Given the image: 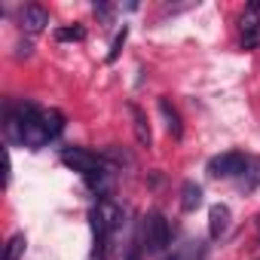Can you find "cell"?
<instances>
[{
    "label": "cell",
    "instance_id": "6da1fadb",
    "mask_svg": "<svg viewBox=\"0 0 260 260\" xmlns=\"http://www.w3.org/2000/svg\"><path fill=\"white\" fill-rule=\"evenodd\" d=\"M61 162H64L68 169H74L77 175H83L86 184H89L95 193H104V190H107V169H104V162H101L95 153H89V150H83V147H64V150H61Z\"/></svg>",
    "mask_w": 260,
    "mask_h": 260
},
{
    "label": "cell",
    "instance_id": "7a4b0ae2",
    "mask_svg": "<svg viewBox=\"0 0 260 260\" xmlns=\"http://www.w3.org/2000/svg\"><path fill=\"white\" fill-rule=\"evenodd\" d=\"M16 110H19V119H22L25 147H31V150H40L46 141H52V138H49V132H46V119H43V110H40L37 104L25 101V104H16Z\"/></svg>",
    "mask_w": 260,
    "mask_h": 260
},
{
    "label": "cell",
    "instance_id": "3957f363",
    "mask_svg": "<svg viewBox=\"0 0 260 260\" xmlns=\"http://www.w3.org/2000/svg\"><path fill=\"white\" fill-rule=\"evenodd\" d=\"M144 236H147V251L150 254H162L169 248V242H172V226H169L166 214H159V211L150 214L144 220Z\"/></svg>",
    "mask_w": 260,
    "mask_h": 260
},
{
    "label": "cell",
    "instance_id": "277c9868",
    "mask_svg": "<svg viewBox=\"0 0 260 260\" xmlns=\"http://www.w3.org/2000/svg\"><path fill=\"white\" fill-rule=\"evenodd\" d=\"M248 169V159L242 153H220L208 162V175L211 178H236Z\"/></svg>",
    "mask_w": 260,
    "mask_h": 260
},
{
    "label": "cell",
    "instance_id": "5b68a950",
    "mask_svg": "<svg viewBox=\"0 0 260 260\" xmlns=\"http://www.w3.org/2000/svg\"><path fill=\"white\" fill-rule=\"evenodd\" d=\"M128 113H132V128H135V141L141 147H153V132H150V122H147V113L138 107V104H128Z\"/></svg>",
    "mask_w": 260,
    "mask_h": 260
},
{
    "label": "cell",
    "instance_id": "8992f818",
    "mask_svg": "<svg viewBox=\"0 0 260 260\" xmlns=\"http://www.w3.org/2000/svg\"><path fill=\"white\" fill-rule=\"evenodd\" d=\"M46 25H49V13H46L40 4H28V7L22 10V28H25L28 34H40Z\"/></svg>",
    "mask_w": 260,
    "mask_h": 260
},
{
    "label": "cell",
    "instance_id": "52a82bcc",
    "mask_svg": "<svg viewBox=\"0 0 260 260\" xmlns=\"http://www.w3.org/2000/svg\"><path fill=\"white\" fill-rule=\"evenodd\" d=\"M260 46V13L245 10L242 16V49H257Z\"/></svg>",
    "mask_w": 260,
    "mask_h": 260
},
{
    "label": "cell",
    "instance_id": "ba28073f",
    "mask_svg": "<svg viewBox=\"0 0 260 260\" xmlns=\"http://www.w3.org/2000/svg\"><path fill=\"white\" fill-rule=\"evenodd\" d=\"M4 132H7V141L10 144L25 147V132H22V119H19L16 104H7V110H4Z\"/></svg>",
    "mask_w": 260,
    "mask_h": 260
},
{
    "label": "cell",
    "instance_id": "9c48e42d",
    "mask_svg": "<svg viewBox=\"0 0 260 260\" xmlns=\"http://www.w3.org/2000/svg\"><path fill=\"white\" fill-rule=\"evenodd\" d=\"M226 230H230V208L226 205H211V211H208V236L220 239Z\"/></svg>",
    "mask_w": 260,
    "mask_h": 260
},
{
    "label": "cell",
    "instance_id": "30bf717a",
    "mask_svg": "<svg viewBox=\"0 0 260 260\" xmlns=\"http://www.w3.org/2000/svg\"><path fill=\"white\" fill-rule=\"evenodd\" d=\"M199 205H202V187L196 181H184V187H181V208L184 211H196Z\"/></svg>",
    "mask_w": 260,
    "mask_h": 260
},
{
    "label": "cell",
    "instance_id": "8fae6325",
    "mask_svg": "<svg viewBox=\"0 0 260 260\" xmlns=\"http://www.w3.org/2000/svg\"><path fill=\"white\" fill-rule=\"evenodd\" d=\"M159 110H162V116H166L169 132H172L175 138H181V135H184V125H181V116H178V110L172 107V101H169V98H159Z\"/></svg>",
    "mask_w": 260,
    "mask_h": 260
},
{
    "label": "cell",
    "instance_id": "7c38bea8",
    "mask_svg": "<svg viewBox=\"0 0 260 260\" xmlns=\"http://www.w3.org/2000/svg\"><path fill=\"white\" fill-rule=\"evenodd\" d=\"M25 245H28L25 233H16V236L7 242V254H4V260H22V254H25Z\"/></svg>",
    "mask_w": 260,
    "mask_h": 260
},
{
    "label": "cell",
    "instance_id": "4fadbf2b",
    "mask_svg": "<svg viewBox=\"0 0 260 260\" xmlns=\"http://www.w3.org/2000/svg\"><path fill=\"white\" fill-rule=\"evenodd\" d=\"M43 119H46V132H49V138H58L61 128H64V116H61L58 110H43Z\"/></svg>",
    "mask_w": 260,
    "mask_h": 260
},
{
    "label": "cell",
    "instance_id": "5bb4252c",
    "mask_svg": "<svg viewBox=\"0 0 260 260\" xmlns=\"http://www.w3.org/2000/svg\"><path fill=\"white\" fill-rule=\"evenodd\" d=\"M55 40H58V43L86 40V28H83V25H74V28H58V31H55Z\"/></svg>",
    "mask_w": 260,
    "mask_h": 260
},
{
    "label": "cell",
    "instance_id": "9a60e30c",
    "mask_svg": "<svg viewBox=\"0 0 260 260\" xmlns=\"http://www.w3.org/2000/svg\"><path fill=\"white\" fill-rule=\"evenodd\" d=\"M125 37H128V25H122V31L113 37V46H110V52H107V61H116V58H119V52H122V46H125Z\"/></svg>",
    "mask_w": 260,
    "mask_h": 260
},
{
    "label": "cell",
    "instance_id": "2e32d148",
    "mask_svg": "<svg viewBox=\"0 0 260 260\" xmlns=\"http://www.w3.org/2000/svg\"><path fill=\"white\" fill-rule=\"evenodd\" d=\"M125 260H141V236L132 239V245H128V251H125Z\"/></svg>",
    "mask_w": 260,
    "mask_h": 260
},
{
    "label": "cell",
    "instance_id": "e0dca14e",
    "mask_svg": "<svg viewBox=\"0 0 260 260\" xmlns=\"http://www.w3.org/2000/svg\"><path fill=\"white\" fill-rule=\"evenodd\" d=\"M95 16H101V19H113V7H110V4H95Z\"/></svg>",
    "mask_w": 260,
    "mask_h": 260
},
{
    "label": "cell",
    "instance_id": "ac0fdd59",
    "mask_svg": "<svg viewBox=\"0 0 260 260\" xmlns=\"http://www.w3.org/2000/svg\"><path fill=\"white\" fill-rule=\"evenodd\" d=\"M169 260H181V257H169Z\"/></svg>",
    "mask_w": 260,
    "mask_h": 260
},
{
    "label": "cell",
    "instance_id": "d6986e66",
    "mask_svg": "<svg viewBox=\"0 0 260 260\" xmlns=\"http://www.w3.org/2000/svg\"><path fill=\"white\" fill-rule=\"evenodd\" d=\"M257 226H260V220H257Z\"/></svg>",
    "mask_w": 260,
    "mask_h": 260
}]
</instances>
